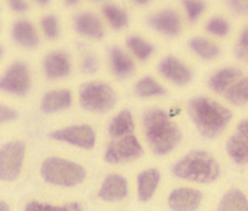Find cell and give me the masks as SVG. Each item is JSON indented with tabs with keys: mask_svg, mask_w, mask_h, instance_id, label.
I'll use <instances>...</instances> for the list:
<instances>
[{
	"mask_svg": "<svg viewBox=\"0 0 248 211\" xmlns=\"http://www.w3.org/2000/svg\"><path fill=\"white\" fill-rule=\"evenodd\" d=\"M237 130H238L240 133H242L246 138L248 139V119H243V121H241L240 123H238V126H237Z\"/></svg>",
	"mask_w": 248,
	"mask_h": 211,
	"instance_id": "cell-38",
	"label": "cell"
},
{
	"mask_svg": "<svg viewBox=\"0 0 248 211\" xmlns=\"http://www.w3.org/2000/svg\"><path fill=\"white\" fill-rule=\"evenodd\" d=\"M41 175L48 184L71 188L85 180L86 169L74 162L51 157L41 164Z\"/></svg>",
	"mask_w": 248,
	"mask_h": 211,
	"instance_id": "cell-4",
	"label": "cell"
},
{
	"mask_svg": "<svg viewBox=\"0 0 248 211\" xmlns=\"http://www.w3.org/2000/svg\"><path fill=\"white\" fill-rule=\"evenodd\" d=\"M189 48L192 52L202 60H214L221 54V49L211 40L205 37H192L189 41Z\"/></svg>",
	"mask_w": 248,
	"mask_h": 211,
	"instance_id": "cell-24",
	"label": "cell"
},
{
	"mask_svg": "<svg viewBox=\"0 0 248 211\" xmlns=\"http://www.w3.org/2000/svg\"><path fill=\"white\" fill-rule=\"evenodd\" d=\"M181 3L185 8L186 15H187L190 23H196L206 9V4L203 0H181Z\"/></svg>",
	"mask_w": 248,
	"mask_h": 211,
	"instance_id": "cell-31",
	"label": "cell"
},
{
	"mask_svg": "<svg viewBox=\"0 0 248 211\" xmlns=\"http://www.w3.org/2000/svg\"><path fill=\"white\" fill-rule=\"evenodd\" d=\"M234 54H236V57L238 60L248 62V26L243 29L240 37L237 40Z\"/></svg>",
	"mask_w": 248,
	"mask_h": 211,
	"instance_id": "cell-33",
	"label": "cell"
},
{
	"mask_svg": "<svg viewBox=\"0 0 248 211\" xmlns=\"http://www.w3.org/2000/svg\"><path fill=\"white\" fill-rule=\"evenodd\" d=\"M81 68L83 71V73H87V75H92V73H96L98 71V60H97L96 55L87 52V54L83 56L81 62Z\"/></svg>",
	"mask_w": 248,
	"mask_h": 211,
	"instance_id": "cell-34",
	"label": "cell"
},
{
	"mask_svg": "<svg viewBox=\"0 0 248 211\" xmlns=\"http://www.w3.org/2000/svg\"><path fill=\"white\" fill-rule=\"evenodd\" d=\"M217 211H248V199L238 189H231L223 195Z\"/></svg>",
	"mask_w": 248,
	"mask_h": 211,
	"instance_id": "cell-23",
	"label": "cell"
},
{
	"mask_svg": "<svg viewBox=\"0 0 248 211\" xmlns=\"http://www.w3.org/2000/svg\"><path fill=\"white\" fill-rule=\"evenodd\" d=\"M242 76H245V75H243L242 71L238 70V68H222V70L215 72L214 75L210 77L209 86L214 92L218 93V95H223V93L229 90L237 80H240Z\"/></svg>",
	"mask_w": 248,
	"mask_h": 211,
	"instance_id": "cell-19",
	"label": "cell"
},
{
	"mask_svg": "<svg viewBox=\"0 0 248 211\" xmlns=\"http://www.w3.org/2000/svg\"><path fill=\"white\" fill-rule=\"evenodd\" d=\"M44 72L50 80L67 77L71 72V60L63 51H52L44 59Z\"/></svg>",
	"mask_w": 248,
	"mask_h": 211,
	"instance_id": "cell-14",
	"label": "cell"
},
{
	"mask_svg": "<svg viewBox=\"0 0 248 211\" xmlns=\"http://www.w3.org/2000/svg\"><path fill=\"white\" fill-rule=\"evenodd\" d=\"M12 37L17 45L23 46L25 49L37 48L40 42L35 26L32 25V23L25 19L15 21L12 28Z\"/></svg>",
	"mask_w": 248,
	"mask_h": 211,
	"instance_id": "cell-16",
	"label": "cell"
},
{
	"mask_svg": "<svg viewBox=\"0 0 248 211\" xmlns=\"http://www.w3.org/2000/svg\"><path fill=\"white\" fill-rule=\"evenodd\" d=\"M79 0H63V3H65L66 6H75L78 4Z\"/></svg>",
	"mask_w": 248,
	"mask_h": 211,
	"instance_id": "cell-39",
	"label": "cell"
},
{
	"mask_svg": "<svg viewBox=\"0 0 248 211\" xmlns=\"http://www.w3.org/2000/svg\"><path fill=\"white\" fill-rule=\"evenodd\" d=\"M128 195V181L119 174H109L98 192V197L105 201H121Z\"/></svg>",
	"mask_w": 248,
	"mask_h": 211,
	"instance_id": "cell-15",
	"label": "cell"
},
{
	"mask_svg": "<svg viewBox=\"0 0 248 211\" xmlns=\"http://www.w3.org/2000/svg\"><path fill=\"white\" fill-rule=\"evenodd\" d=\"M17 118V111L8 106H0V122L8 123Z\"/></svg>",
	"mask_w": 248,
	"mask_h": 211,
	"instance_id": "cell-36",
	"label": "cell"
},
{
	"mask_svg": "<svg viewBox=\"0 0 248 211\" xmlns=\"http://www.w3.org/2000/svg\"><path fill=\"white\" fill-rule=\"evenodd\" d=\"M132 1L138 5H148L150 3V0H132Z\"/></svg>",
	"mask_w": 248,
	"mask_h": 211,
	"instance_id": "cell-41",
	"label": "cell"
},
{
	"mask_svg": "<svg viewBox=\"0 0 248 211\" xmlns=\"http://www.w3.org/2000/svg\"><path fill=\"white\" fill-rule=\"evenodd\" d=\"M232 12L238 15H248V0H226Z\"/></svg>",
	"mask_w": 248,
	"mask_h": 211,
	"instance_id": "cell-35",
	"label": "cell"
},
{
	"mask_svg": "<svg viewBox=\"0 0 248 211\" xmlns=\"http://www.w3.org/2000/svg\"><path fill=\"white\" fill-rule=\"evenodd\" d=\"M74 29L77 34L91 39L101 40L105 36V29L97 15L90 12H82L75 15Z\"/></svg>",
	"mask_w": 248,
	"mask_h": 211,
	"instance_id": "cell-13",
	"label": "cell"
},
{
	"mask_svg": "<svg viewBox=\"0 0 248 211\" xmlns=\"http://www.w3.org/2000/svg\"><path fill=\"white\" fill-rule=\"evenodd\" d=\"M147 23L150 28L165 36L175 37L181 32V19L172 9H163L154 13L148 17Z\"/></svg>",
	"mask_w": 248,
	"mask_h": 211,
	"instance_id": "cell-10",
	"label": "cell"
},
{
	"mask_svg": "<svg viewBox=\"0 0 248 211\" xmlns=\"http://www.w3.org/2000/svg\"><path fill=\"white\" fill-rule=\"evenodd\" d=\"M220 165L210 153L205 150H194L181 158L172 166V175L184 180L195 183H212L220 177Z\"/></svg>",
	"mask_w": 248,
	"mask_h": 211,
	"instance_id": "cell-3",
	"label": "cell"
},
{
	"mask_svg": "<svg viewBox=\"0 0 248 211\" xmlns=\"http://www.w3.org/2000/svg\"><path fill=\"white\" fill-rule=\"evenodd\" d=\"M50 138L60 142H66L72 146H79L83 149H92L96 144V133L92 127L87 124L70 126L62 130H54L50 133Z\"/></svg>",
	"mask_w": 248,
	"mask_h": 211,
	"instance_id": "cell-9",
	"label": "cell"
},
{
	"mask_svg": "<svg viewBox=\"0 0 248 211\" xmlns=\"http://www.w3.org/2000/svg\"><path fill=\"white\" fill-rule=\"evenodd\" d=\"M134 91H136L137 96L144 97V98H147V97H160L167 93V90L150 76L143 77V79L139 80L137 82L136 87H134Z\"/></svg>",
	"mask_w": 248,
	"mask_h": 211,
	"instance_id": "cell-27",
	"label": "cell"
},
{
	"mask_svg": "<svg viewBox=\"0 0 248 211\" xmlns=\"http://www.w3.org/2000/svg\"><path fill=\"white\" fill-rule=\"evenodd\" d=\"M202 200V193L192 188H179L170 193L168 204L172 211H196Z\"/></svg>",
	"mask_w": 248,
	"mask_h": 211,
	"instance_id": "cell-12",
	"label": "cell"
},
{
	"mask_svg": "<svg viewBox=\"0 0 248 211\" xmlns=\"http://www.w3.org/2000/svg\"><path fill=\"white\" fill-rule=\"evenodd\" d=\"M102 13L105 15L110 28L114 30H122L128 25L129 17H128L127 12L114 4H105L102 8Z\"/></svg>",
	"mask_w": 248,
	"mask_h": 211,
	"instance_id": "cell-26",
	"label": "cell"
},
{
	"mask_svg": "<svg viewBox=\"0 0 248 211\" xmlns=\"http://www.w3.org/2000/svg\"><path fill=\"white\" fill-rule=\"evenodd\" d=\"M25 144L21 141L9 142L0 149V179L14 181L19 178L23 168Z\"/></svg>",
	"mask_w": 248,
	"mask_h": 211,
	"instance_id": "cell-6",
	"label": "cell"
},
{
	"mask_svg": "<svg viewBox=\"0 0 248 211\" xmlns=\"http://www.w3.org/2000/svg\"><path fill=\"white\" fill-rule=\"evenodd\" d=\"M189 113L201 135L216 138L232 119V112L209 97H196L189 102Z\"/></svg>",
	"mask_w": 248,
	"mask_h": 211,
	"instance_id": "cell-2",
	"label": "cell"
},
{
	"mask_svg": "<svg viewBox=\"0 0 248 211\" xmlns=\"http://www.w3.org/2000/svg\"><path fill=\"white\" fill-rule=\"evenodd\" d=\"M143 148L134 134L113 139L107 146L105 159L109 164H121L136 161L143 155Z\"/></svg>",
	"mask_w": 248,
	"mask_h": 211,
	"instance_id": "cell-7",
	"label": "cell"
},
{
	"mask_svg": "<svg viewBox=\"0 0 248 211\" xmlns=\"http://www.w3.org/2000/svg\"><path fill=\"white\" fill-rule=\"evenodd\" d=\"M0 211H10V208L5 201H0Z\"/></svg>",
	"mask_w": 248,
	"mask_h": 211,
	"instance_id": "cell-40",
	"label": "cell"
},
{
	"mask_svg": "<svg viewBox=\"0 0 248 211\" xmlns=\"http://www.w3.org/2000/svg\"><path fill=\"white\" fill-rule=\"evenodd\" d=\"M134 130V121H133L132 112L129 110H123L112 119L109 123L108 132L113 139L121 138L124 135L133 134Z\"/></svg>",
	"mask_w": 248,
	"mask_h": 211,
	"instance_id": "cell-22",
	"label": "cell"
},
{
	"mask_svg": "<svg viewBox=\"0 0 248 211\" xmlns=\"http://www.w3.org/2000/svg\"><path fill=\"white\" fill-rule=\"evenodd\" d=\"M117 103V93L109 84L99 81H91L82 84L79 90V104L90 112L106 113Z\"/></svg>",
	"mask_w": 248,
	"mask_h": 211,
	"instance_id": "cell-5",
	"label": "cell"
},
{
	"mask_svg": "<svg viewBox=\"0 0 248 211\" xmlns=\"http://www.w3.org/2000/svg\"><path fill=\"white\" fill-rule=\"evenodd\" d=\"M159 72L163 77L178 86L187 84L192 80V71L181 60L174 56H168L159 64Z\"/></svg>",
	"mask_w": 248,
	"mask_h": 211,
	"instance_id": "cell-11",
	"label": "cell"
},
{
	"mask_svg": "<svg viewBox=\"0 0 248 211\" xmlns=\"http://www.w3.org/2000/svg\"><path fill=\"white\" fill-rule=\"evenodd\" d=\"M35 1H36V3L39 4V5H41V6H45V5H47L48 3H50L51 0H35Z\"/></svg>",
	"mask_w": 248,
	"mask_h": 211,
	"instance_id": "cell-42",
	"label": "cell"
},
{
	"mask_svg": "<svg viewBox=\"0 0 248 211\" xmlns=\"http://www.w3.org/2000/svg\"><path fill=\"white\" fill-rule=\"evenodd\" d=\"M72 104V93L68 90H54L45 93L41 101V111L45 113H55L67 110Z\"/></svg>",
	"mask_w": 248,
	"mask_h": 211,
	"instance_id": "cell-18",
	"label": "cell"
},
{
	"mask_svg": "<svg viewBox=\"0 0 248 211\" xmlns=\"http://www.w3.org/2000/svg\"><path fill=\"white\" fill-rule=\"evenodd\" d=\"M143 127L150 149L156 155H167L181 141V130L161 108H149L143 113Z\"/></svg>",
	"mask_w": 248,
	"mask_h": 211,
	"instance_id": "cell-1",
	"label": "cell"
},
{
	"mask_svg": "<svg viewBox=\"0 0 248 211\" xmlns=\"http://www.w3.org/2000/svg\"><path fill=\"white\" fill-rule=\"evenodd\" d=\"M138 197L140 201L147 203L153 197L160 181V172L158 169H147L138 175Z\"/></svg>",
	"mask_w": 248,
	"mask_h": 211,
	"instance_id": "cell-20",
	"label": "cell"
},
{
	"mask_svg": "<svg viewBox=\"0 0 248 211\" xmlns=\"http://www.w3.org/2000/svg\"><path fill=\"white\" fill-rule=\"evenodd\" d=\"M30 86L31 80L28 65L20 61L14 62L0 80L1 91L12 93L15 96L26 95L30 90Z\"/></svg>",
	"mask_w": 248,
	"mask_h": 211,
	"instance_id": "cell-8",
	"label": "cell"
},
{
	"mask_svg": "<svg viewBox=\"0 0 248 211\" xmlns=\"http://www.w3.org/2000/svg\"><path fill=\"white\" fill-rule=\"evenodd\" d=\"M25 211H82V208L78 203H68L66 205L56 206L39 201H31L25 206Z\"/></svg>",
	"mask_w": 248,
	"mask_h": 211,
	"instance_id": "cell-29",
	"label": "cell"
},
{
	"mask_svg": "<svg viewBox=\"0 0 248 211\" xmlns=\"http://www.w3.org/2000/svg\"><path fill=\"white\" fill-rule=\"evenodd\" d=\"M41 29L47 39L56 40L60 36L59 17L54 14H48L41 19Z\"/></svg>",
	"mask_w": 248,
	"mask_h": 211,
	"instance_id": "cell-32",
	"label": "cell"
},
{
	"mask_svg": "<svg viewBox=\"0 0 248 211\" xmlns=\"http://www.w3.org/2000/svg\"><path fill=\"white\" fill-rule=\"evenodd\" d=\"M109 65L112 73L118 79H127L136 70L132 57L128 56L118 46L109 49Z\"/></svg>",
	"mask_w": 248,
	"mask_h": 211,
	"instance_id": "cell-17",
	"label": "cell"
},
{
	"mask_svg": "<svg viewBox=\"0 0 248 211\" xmlns=\"http://www.w3.org/2000/svg\"><path fill=\"white\" fill-rule=\"evenodd\" d=\"M227 101L237 107H242L248 103V76H242L237 80L229 90L223 93Z\"/></svg>",
	"mask_w": 248,
	"mask_h": 211,
	"instance_id": "cell-25",
	"label": "cell"
},
{
	"mask_svg": "<svg viewBox=\"0 0 248 211\" xmlns=\"http://www.w3.org/2000/svg\"><path fill=\"white\" fill-rule=\"evenodd\" d=\"M226 149L234 163L240 165L248 164V139L242 133L237 130V133L231 135L226 144Z\"/></svg>",
	"mask_w": 248,
	"mask_h": 211,
	"instance_id": "cell-21",
	"label": "cell"
},
{
	"mask_svg": "<svg viewBox=\"0 0 248 211\" xmlns=\"http://www.w3.org/2000/svg\"><path fill=\"white\" fill-rule=\"evenodd\" d=\"M205 29L209 34L215 35V36L218 37H225L227 36L230 32V24L229 21L226 19H223V17L215 16L211 17V19L207 21Z\"/></svg>",
	"mask_w": 248,
	"mask_h": 211,
	"instance_id": "cell-30",
	"label": "cell"
},
{
	"mask_svg": "<svg viewBox=\"0 0 248 211\" xmlns=\"http://www.w3.org/2000/svg\"><path fill=\"white\" fill-rule=\"evenodd\" d=\"M127 46L134 56L140 61L149 59L154 52V46L138 35H132L127 39Z\"/></svg>",
	"mask_w": 248,
	"mask_h": 211,
	"instance_id": "cell-28",
	"label": "cell"
},
{
	"mask_svg": "<svg viewBox=\"0 0 248 211\" xmlns=\"http://www.w3.org/2000/svg\"><path fill=\"white\" fill-rule=\"evenodd\" d=\"M94 1H98V0H94Z\"/></svg>",
	"mask_w": 248,
	"mask_h": 211,
	"instance_id": "cell-43",
	"label": "cell"
},
{
	"mask_svg": "<svg viewBox=\"0 0 248 211\" xmlns=\"http://www.w3.org/2000/svg\"><path fill=\"white\" fill-rule=\"evenodd\" d=\"M6 1H8V5L10 6L13 12L19 13V14L25 13L29 9V5L25 0H6Z\"/></svg>",
	"mask_w": 248,
	"mask_h": 211,
	"instance_id": "cell-37",
	"label": "cell"
}]
</instances>
